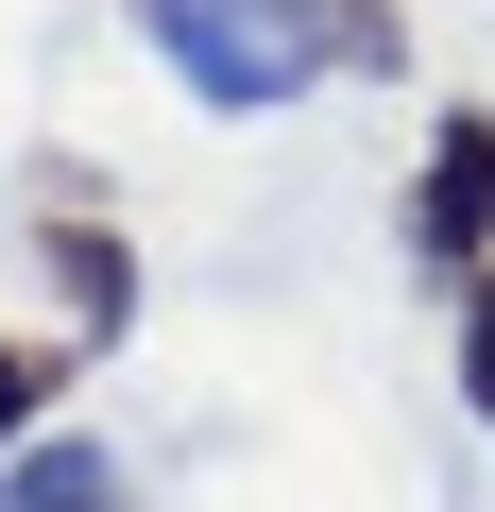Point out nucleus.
I'll return each instance as SVG.
<instances>
[{
  "instance_id": "obj_1",
  "label": "nucleus",
  "mask_w": 495,
  "mask_h": 512,
  "mask_svg": "<svg viewBox=\"0 0 495 512\" xmlns=\"http://www.w3.org/2000/svg\"><path fill=\"white\" fill-rule=\"evenodd\" d=\"M120 18L171 52V86H188L205 120H274V103H308L325 69H342V86H393V69H410V18H393V0H120Z\"/></svg>"
},
{
  "instance_id": "obj_2",
  "label": "nucleus",
  "mask_w": 495,
  "mask_h": 512,
  "mask_svg": "<svg viewBox=\"0 0 495 512\" xmlns=\"http://www.w3.org/2000/svg\"><path fill=\"white\" fill-rule=\"evenodd\" d=\"M410 274H495V103H444L427 171H410Z\"/></svg>"
},
{
  "instance_id": "obj_3",
  "label": "nucleus",
  "mask_w": 495,
  "mask_h": 512,
  "mask_svg": "<svg viewBox=\"0 0 495 512\" xmlns=\"http://www.w3.org/2000/svg\"><path fill=\"white\" fill-rule=\"evenodd\" d=\"M35 256H52V291H69V342H120V325H137V256H120V222L86 205V171L35 188Z\"/></svg>"
},
{
  "instance_id": "obj_4",
  "label": "nucleus",
  "mask_w": 495,
  "mask_h": 512,
  "mask_svg": "<svg viewBox=\"0 0 495 512\" xmlns=\"http://www.w3.org/2000/svg\"><path fill=\"white\" fill-rule=\"evenodd\" d=\"M0 512H137V478H120L86 427H52L35 461H0Z\"/></svg>"
},
{
  "instance_id": "obj_5",
  "label": "nucleus",
  "mask_w": 495,
  "mask_h": 512,
  "mask_svg": "<svg viewBox=\"0 0 495 512\" xmlns=\"http://www.w3.org/2000/svg\"><path fill=\"white\" fill-rule=\"evenodd\" d=\"M52 393H69V342H0V461L52 444Z\"/></svg>"
},
{
  "instance_id": "obj_6",
  "label": "nucleus",
  "mask_w": 495,
  "mask_h": 512,
  "mask_svg": "<svg viewBox=\"0 0 495 512\" xmlns=\"http://www.w3.org/2000/svg\"><path fill=\"white\" fill-rule=\"evenodd\" d=\"M461 410H478V427H495V274H478V291H461Z\"/></svg>"
}]
</instances>
